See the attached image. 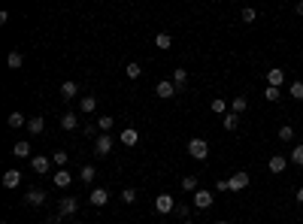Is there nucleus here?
<instances>
[{
    "label": "nucleus",
    "mask_w": 303,
    "mask_h": 224,
    "mask_svg": "<svg viewBox=\"0 0 303 224\" xmlns=\"http://www.w3.org/2000/svg\"><path fill=\"white\" fill-rule=\"evenodd\" d=\"M73 224H79V221H73Z\"/></svg>",
    "instance_id": "46"
},
{
    "label": "nucleus",
    "mask_w": 303,
    "mask_h": 224,
    "mask_svg": "<svg viewBox=\"0 0 303 224\" xmlns=\"http://www.w3.org/2000/svg\"><path fill=\"white\" fill-rule=\"evenodd\" d=\"M294 200H297V203H303V188H297V191H294Z\"/></svg>",
    "instance_id": "42"
},
{
    "label": "nucleus",
    "mask_w": 303,
    "mask_h": 224,
    "mask_svg": "<svg viewBox=\"0 0 303 224\" xmlns=\"http://www.w3.org/2000/svg\"><path fill=\"white\" fill-rule=\"evenodd\" d=\"M6 64H9L12 70H18V67L24 64V55H21V52H9V58H6Z\"/></svg>",
    "instance_id": "31"
},
{
    "label": "nucleus",
    "mask_w": 303,
    "mask_h": 224,
    "mask_svg": "<svg viewBox=\"0 0 303 224\" xmlns=\"http://www.w3.org/2000/svg\"><path fill=\"white\" fill-rule=\"evenodd\" d=\"M212 200H215V194H212V191H206V188L194 191V206H197V209H209V206H212Z\"/></svg>",
    "instance_id": "8"
},
{
    "label": "nucleus",
    "mask_w": 303,
    "mask_h": 224,
    "mask_svg": "<svg viewBox=\"0 0 303 224\" xmlns=\"http://www.w3.org/2000/svg\"><path fill=\"white\" fill-rule=\"evenodd\" d=\"M185 224H194V221H185Z\"/></svg>",
    "instance_id": "45"
},
{
    "label": "nucleus",
    "mask_w": 303,
    "mask_h": 224,
    "mask_svg": "<svg viewBox=\"0 0 303 224\" xmlns=\"http://www.w3.org/2000/svg\"><path fill=\"white\" fill-rule=\"evenodd\" d=\"M240 18H243L246 24H252V21H255V9H243V12H240Z\"/></svg>",
    "instance_id": "39"
},
{
    "label": "nucleus",
    "mask_w": 303,
    "mask_h": 224,
    "mask_svg": "<svg viewBox=\"0 0 303 224\" xmlns=\"http://www.w3.org/2000/svg\"><path fill=\"white\" fill-rule=\"evenodd\" d=\"M61 127H64V130H76V127H79V118H76V112H67V115L61 118Z\"/></svg>",
    "instance_id": "20"
},
{
    "label": "nucleus",
    "mask_w": 303,
    "mask_h": 224,
    "mask_svg": "<svg viewBox=\"0 0 303 224\" xmlns=\"http://www.w3.org/2000/svg\"><path fill=\"white\" fill-rule=\"evenodd\" d=\"M155 91H158V97H164V100H170V97H176V91H179V88L173 85V79H161Z\"/></svg>",
    "instance_id": "9"
},
{
    "label": "nucleus",
    "mask_w": 303,
    "mask_h": 224,
    "mask_svg": "<svg viewBox=\"0 0 303 224\" xmlns=\"http://www.w3.org/2000/svg\"><path fill=\"white\" fill-rule=\"evenodd\" d=\"M227 182H231V191H246L252 179H249V173H246V170H237V173H234L231 179H227Z\"/></svg>",
    "instance_id": "3"
},
{
    "label": "nucleus",
    "mask_w": 303,
    "mask_h": 224,
    "mask_svg": "<svg viewBox=\"0 0 303 224\" xmlns=\"http://www.w3.org/2000/svg\"><path fill=\"white\" fill-rule=\"evenodd\" d=\"M52 182L58 185V188H70V185H73V173H70V170H55Z\"/></svg>",
    "instance_id": "12"
},
{
    "label": "nucleus",
    "mask_w": 303,
    "mask_h": 224,
    "mask_svg": "<svg viewBox=\"0 0 303 224\" xmlns=\"http://www.w3.org/2000/svg\"><path fill=\"white\" fill-rule=\"evenodd\" d=\"M182 188H185V191H191V194H194V191H200L197 176H185V179H182Z\"/></svg>",
    "instance_id": "25"
},
{
    "label": "nucleus",
    "mask_w": 303,
    "mask_h": 224,
    "mask_svg": "<svg viewBox=\"0 0 303 224\" xmlns=\"http://www.w3.org/2000/svg\"><path fill=\"white\" fill-rule=\"evenodd\" d=\"M215 191H231V182H227V179H218V182H215Z\"/></svg>",
    "instance_id": "40"
},
{
    "label": "nucleus",
    "mask_w": 303,
    "mask_h": 224,
    "mask_svg": "<svg viewBox=\"0 0 303 224\" xmlns=\"http://www.w3.org/2000/svg\"><path fill=\"white\" fill-rule=\"evenodd\" d=\"M58 212H61L64 218H70V215H76V212H79V200H76L73 194H67V197L61 200V206H58Z\"/></svg>",
    "instance_id": "5"
},
{
    "label": "nucleus",
    "mask_w": 303,
    "mask_h": 224,
    "mask_svg": "<svg viewBox=\"0 0 303 224\" xmlns=\"http://www.w3.org/2000/svg\"><path fill=\"white\" fill-rule=\"evenodd\" d=\"M155 209H158L161 215L176 212V200H173V194H158V197H155Z\"/></svg>",
    "instance_id": "4"
},
{
    "label": "nucleus",
    "mask_w": 303,
    "mask_h": 224,
    "mask_svg": "<svg viewBox=\"0 0 303 224\" xmlns=\"http://www.w3.org/2000/svg\"><path fill=\"white\" fill-rule=\"evenodd\" d=\"M291 164H297V167H303V145H294L291 148V158H288Z\"/></svg>",
    "instance_id": "33"
},
{
    "label": "nucleus",
    "mask_w": 303,
    "mask_h": 224,
    "mask_svg": "<svg viewBox=\"0 0 303 224\" xmlns=\"http://www.w3.org/2000/svg\"><path fill=\"white\" fill-rule=\"evenodd\" d=\"M173 85H176V88H185V85H188V70H182V67L173 70Z\"/></svg>",
    "instance_id": "22"
},
{
    "label": "nucleus",
    "mask_w": 303,
    "mask_h": 224,
    "mask_svg": "<svg viewBox=\"0 0 303 224\" xmlns=\"http://www.w3.org/2000/svg\"><path fill=\"white\" fill-rule=\"evenodd\" d=\"M94 176H97V170H94L91 164H88V167H82V173H79V179H82L85 185H91V182H94Z\"/></svg>",
    "instance_id": "32"
},
{
    "label": "nucleus",
    "mask_w": 303,
    "mask_h": 224,
    "mask_svg": "<svg viewBox=\"0 0 303 224\" xmlns=\"http://www.w3.org/2000/svg\"><path fill=\"white\" fill-rule=\"evenodd\" d=\"M285 167H288L285 155H273V158L267 161V170H270V173H285Z\"/></svg>",
    "instance_id": "14"
},
{
    "label": "nucleus",
    "mask_w": 303,
    "mask_h": 224,
    "mask_svg": "<svg viewBox=\"0 0 303 224\" xmlns=\"http://www.w3.org/2000/svg\"><path fill=\"white\" fill-rule=\"evenodd\" d=\"M97 127H100V133H109L112 127H116V118H112V115H100L97 118Z\"/></svg>",
    "instance_id": "23"
},
{
    "label": "nucleus",
    "mask_w": 303,
    "mask_h": 224,
    "mask_svg": "<svg viewBox=\"0 0 303 224\" xmlns=\"http://www.w3.org/2000/svg\"><path fill=\"white\" fill-rule=\"evenodd\" d=\"M212 112H215V115H221V118H224V115H227V103H224L221 97H212Z\"/></svg>",
    "instance_id": "29"
},
{
    "label": "nucleus",
    "mask_w": 303,
    "mask_h": 224,
    "mask_svg": "<svg viewBox=\"0 0 303 224\" xmlns=\"http://www.w3.org/2000/svg\"><path fill=\"white\" fill-rule=\"evenodd\" d=\"M79 109L91 115V112L97 109V97H91V94H88V97H79Z\"/></svg>",
    "instance_id": "19"
},
{
    "label": "nucleus",
    "mask_w": 303,
    "mask_h": 224,
    "mask_svg": "<svg viewBox=\"0 0 303 224\" xmlns=\"http://www.w3.org/2000/svg\"><path fill=\"white\" fill-rule=\"evenodd\" d=\"M279 139H282V142H291V139H294V127H291V124H282V127H279Z\"/></svg>",
    "instance_id": "35"
},
{
    "label": "nucleus",
    "mask_w": 303,
    "mask_h": 224,
    "mask_svg": "<svg viewBox=\"0 0 303 224\" xmlns=\"http://www.w3.org/2000/svg\"><path fill=\"white\" fill-rule=\"evenodd\" d=\"M30 170L43 176V173H49V170H52V161H49L46 155H33V158H30Z\"/></svg>",
    "instance_id": "7"
},
{
    "label": "nucleus",
    "mask_w": 303,
    "mask_h": 224,
    "mask_svg": "<svg viewBox=\"0 0 303 224\" xmlns=\"http://www.w3.org/2000/svg\"><path fill=\"white\" fill-rule=\"evenodd\" d=\"M119 142H122V145H137V142H140V133H137L134 127H125L122 136H119Z\"/></svg>",
    "instance_id": "15"
},
{
    "label": "nucleus",
    "mask_w": 303,
    "mask_h": 224,
    "mask_svg": "<svg viewBox=\"0 0 303 224\" xmlns=\"http://www.w3.org/2000/svg\"><path fill=\"white\" fill-rule=\"evenodd\" d=\"M164 224H167V221H164Z\"/></svg>",
    "instance_id": "47"
},
{
    "label": "nucleus",
    "mask_w": 303,
    "mask_h": 224,
    "mask_svg": "<svg viewBox=\"0 0 303 224\" xmlns=\"http://www.w3.org/2000/svg\"><path fill=\"white\" fill-rule=\"evenodd\" d=\"M67 161H70L67 152H55V155H52V164H55V167H67Z\"/></svg>",
    "instance_id": "36"
},
{
    "label": "nucleus",
    "mask_w": 303,
    "mask_h": 224,
    "mask_svg": "<svg viewBox=\"0 0 303 224\" xmlns=\"http://www.w3.org/2000/svg\"><path fill=\"white\" fill-rule=\"evenodd\" d=\"M288 97L291 100H303V82H291L288 85Z\"/></svg>",
    "instance_id": "28"
},
{
    "label": "nucleus",
    "mask_w": 303,
    "mask_h": 224,
    "mask_svg": "<svg viewBox=\"0 0 303 224\" xmlns=\"http://www.w3.org/2000/svg\"><path fill=\"white\" fill-rule=\"evenodd\" d=\"M27 121H30V118H24L21 112H12V115L6 118V124H9V127H15V130H18V127H27Z\"/></svg>",
    "instance_id": "18"
},
{
    "label": "nucleus",
    "mask_w": 303,
    "mask_h": 224,
    "mask_svg": "<svg viewBox=\"0 0 303 224\" xmlns=\"http://www.w3.org/2000/svg\"><path fill=\"white\" fill-rule=\"evenodd\" d=\"M21 170H6L3 173V188H18V185H21Z\"/></svg>",
    "instance_id": "11"
},
{
    "label": "nucleus",
    "mask_w": 303,
    "mask_h": 224,
    "mask_svg": "<svg viewBox=\"0 0 303 224\" xmlns=\"http://www.w3.org/2000/svg\"><path fill=\"white\" fill-rule=\"evenodd\" d=\"M112 145H116V142H112V136H109V133H100V136L94 139V155L106 158V155L112 152Z\"/></svg>",
    "instance_id": "2"
},
{
    "label": "nucleus",
    "mask_w": 303,
    "mask_h": 224,
    "mask_svg": "<svg viewBox=\"0 0 303 224\" xmlns=\"http://www.w3.org/2000/svg\"><path fill=\"white\" fill-rule=\"evenodd\" d=\"M264 97H267L270 103H276V100L282 97V88H270V85H267V91H264Z\"/></svg>",
    "instance_id": "37"
},
{
    "label": "nucleus",
    "mask_w": 303,
    "mask_h": 224,
    "mask_svg": "<svg viewBox=\"0 0 303 224\" xmlns=\"http://www.w3.org/2000/svg\"><path fill=\"white\" fill-rule=\"evenodd\" d=\"M88 200H91V206H106V200H109V191H106V188H91Z\"/></svg>",
    "instance_id": "13"
},
{
    "label": "nucleus",
    "mask_w": 303,
    "mask_h": 224,
    "mask_svg": "<svg viewBox=\"0 0 303 224\" xmlns=\"http://www.w3.org/2000/svg\"><path fill=\"white\" fill-rule=\"evenodd\" d=\"M12 155H15V158H27V155H30V142H15V145H12Z\"/></svg>",
    "instance_id": "27"
},
{
    "label": "nucleus",
    "mask_w": 303,
    "mask_h": 224,
    "mask_svg": "<svg viewBox=\"0 0 303 224\" xmlns=\"http://www.w3.org/2000/svg\"><path fill=\"white\" fill-rule=\"evenodd\" d=\"M215 224H231V221H215Z\"/></svg>",
    "instance_id": "44"
},
{
    "label": "nucleus",
    "mask_w": 303,
    "mask_h": 224,
    "mask_svg": "<svg viewBox=\"0 0 303 224\" xmlns=\"http://www.w3.org/2000/svg\"><path fill=\"white\" fill-rule=\"evenodd\" d=\"M82 133H85L88 139H97V136H100V127H97V121H91V124H85V127H82Z\"/></svg>",
    "instance_id": "34"
},
{
    "label": "nucleus",
    "mask_w": 303,
    "mask_h": 224,
    "mask_svg": "<svg viewBox=\"0 0 303 224\" xmlns=\"http://www.w3.org/2000/svg\"><path fill=\"white\" fill-rule=\"evenodd\" d=\"M61 218H64L61 212H58V215H49V218H46V224H61Z\"/></svg>",
    "instance_id": "41"
},
{
    "label": "nucleus",
    "mask_w": 303,
    "mask_h": 224,
    "mask_svg": "<svg viewBox=\"0 0 303 224\" xmlns=\"http://www.w3.org/2000/svg\"><path fill=\"white\" fill-rule=\"evenodd\" d=\"M221 124H224V130H237L240 127V115L237 112H227V115L221 118Z\"/></svg>",
    "instance_id": "16"
},
{
    "label": "nucleus",
    "mask_w": 303,
    "mask_h": 224,
    "mask_svg": "<svg viewBox=\"0 0 303 224\" xmlns=\"http://www.w3.org/2000/svg\"><path fill=\"white\" fill-rule=\"evenodd\" d=\"M76 94H79V85H76V82H64V85H61V97H64V100H73Z\"/></svg>",
    "instance_id": "17"
},
{
    "label": "nucleus",
    "mask_w": 303,
    "mask_h": 224,
    "mask_svg": "<svg viewBox=\"0 0 303 224\" xmlns=\"http://www.w3.org/2000/svg\"><path fill=\"white\" fill-rule=\"evenodd\" d=\"M125 76H128V79H140V76H143V70H140L137 61H131V64L125 67Z\"/></svg>",
    "instance_id": "26"
},
{
    "label": "nucleus",
    "mask_w": 303,
    "mask_h": 224,
    "mask_svg": "<svg viewBox=\"0 0 303 224\" xmlns=\"http://www.w3.org/2000/svg\"><path fill=\"white\" fill-rule=\"evenodd\" d=\"M27 130H30L33 136H40V133L46 130V121H43V115H40V118H30V121H27Z\"/></svg>",
    "instance_id": "21"
},
{
    "label": "nucleus",
    "mask_w": 303,
    "mask_h": 224,
    "mask_svg": "<svg viewBox=\"0 0 303 224\" xmlns=\"http://www.w3.org/2000/svg\"><path fill=\"white\" fill-rule=\"evenodd\" d=\"M246 109H249V100H246V97H234V100H231V112H237V115H243Z\"/></svg>",
    "instance_id": "24"
},
{
    "label": "nucleus",
    "mask_w": 303,
    "mask_h": 224,
    "mask_svg": "<svg viewBox=\"0 0 303 224\" xmlns=\"http://www.w3.org/2000/svg\"><path fill=\"white\" fill-rule=\"evenodd\" d=\"M267 85H270V88H282V85H285V70H282V67L267 70Z\"/></svg>",
    "instance_id": "6"
},
{
    "label": "nucleus",
    "mask_w": 303,
    "mask_h": 224,
    "mask_svg": "<svg viewBox=\"0 0 303 224\" xmlns=\"http://www.w3.org/2000/svg\"><path fill=\"white\" fill-rule=\"evenodd\" d=\"M24 200H27L30 206H43V203H46V191H43V188H27Z\"/></svg>",
    "instance_id": "10"
},
{
    "label": "nucleus",
    "mask_w": 303,
    "mask_h": 224,
    "mask_svg": "<svg viewBox=\"0 0 303 224\" xmlns=\"http://www.w3.org/2000/svg\"><path fill=\"white\" fill-rule=\"evenodd\" d=\"M188 155H191L194 161H206V155H209V142H206V139H200V136L188 139Z\"/></svg>",
    "instance_id": "1"
},
{
    "label": "nucleus",
    "mask_w": 303,
    "mask_h": 224,
    "mask_svg": "<svg viewBox=\"0 0 303 224\" xmlns=\"http://www.w3.org/2000/svg\"><path fill=\"white\" fill-rule=\"evenodd\" d=\"M122 200H125V203H134V200H137V188H125V191H122Z\"/></svg>",
    "instance_id": "38"
},
{
    "label": "nucleus",
    "mask_w": 303,
    "mask_h": 224,
    "mask_svg": "<svg viewBox=\"0 0 303 224\" xmlns=\"http://www.w3.org/2000/svg\"><path fill=\"white\" fill-rule=\"evenodd\" d=\"M297 15H303V0H300V3H297Z\"/></svg>",
    "instance_id": "43"
},
{
    "label": "nucleus",
    "mask_w": 303,
    "mask_h": 224,
    "mask_svg": "<svg viewBox=\"0 0 303 224\" xmlns=\"http://www.w3.org/2000/svg\"><path fill=\"white\" fill-rule=\"evenodd\" d=\"M155 46H158V49H170V46H173V36H170V33H158V36H155Z\"/></svg>",
    "instance_id": "30"
}]
</instances>
